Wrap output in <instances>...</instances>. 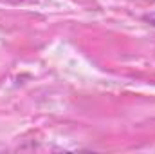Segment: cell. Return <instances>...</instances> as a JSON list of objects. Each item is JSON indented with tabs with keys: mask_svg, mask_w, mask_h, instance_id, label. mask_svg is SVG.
I'll return each mask as SVG.
<instances>
[{
	"mask_svg": "<svg viewBox=\"0 0 155 154\" xmlns=\"http://www.w3.org/2000/svg\"><path fill=\"white\" fill-rule=\"evenodd\" d=\"M144 20H146V22H150L152 26H155V11H153V13H150V15H146V16H144Z\"/></svg>",
	"mask_w": 155,
	"mask_h": 154,
	"instance_id": "6da1fadb",
	"label": "cell"
}]
</instances>
